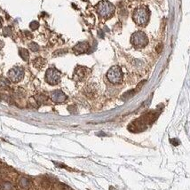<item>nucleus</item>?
<instances>
[{
  "instance_id": "1",
  "label": "nucleus",
  "mask_w": 190,
  "mask_h": 190,
  "mask_svg": "<svg viewBox=\"0 0 190 190\" xmlns=\"http://www.w3.org/2000/svg\"><path fill=\"white\" fill-rule=\"evenodd\" d=\"M96 8H97V12L99 13V15L104 19L110 18L115 13V6L107 0L101 1L97 5Z\"/></svg>"
},
{
  "instance_id": "2",
  "label": "nucleus",
  "mask_w": 190,
  "mask_h": 190,
  "mask_svg": "<svg viewBox=\"0 0 190 190\" xmlns=\"http://www.w3.org/2000/svg\"><path fill=\"white\" fill-rule=\"evenodd\" d=\"M133 20L136 24L145 26L149 20V10L146 6L138 7L133 13Z\"/></svg>"
},
{
  "instance_id": "3",
  "label": "nucleus",
  "mask_w": 190,
  "mask_h": 190,
  "mask_svg": "<svg viewBox=\"0 0 190 190\" xmlns=\"http://www.w3.org/2000/svg\"><path fill=\"white\" fill-rule=\"evenodd\" d=\"M131 42L133 45L134 47L136 48H143L148 45V38L145 33L141 31H137L135 32L131 38Z\"/></svg>"
},
{
  "instance_id": "4",
  "label": "nucleus",
  "mask_w": 190,
  "mask_h": 190,
  "mask_svg": "<svg viewBox=\"0 0 190 190\" xmlns=\"http://www.w3.org/2000/svg\"><path fill=\"white\" fill-rule=\"evenodd\" d=\"M107 77L110 83L119 84L122 82L123 79V72L118 66H114L108 71Z\"/></svg>"
},
{
  "instance_id": "5",
  "label": "nucleus",
  "mask_w": 190,
  "mask_h": 190,
  "mask_svg": "<svg viewBox=\"0 0 190 190\" xmlns=\"http://www.w3.org/2000/svg\"><path fill=\"white\" fill-rule=\"evenodd\" d=\"M45 81L52 85H55L61 81V73L55 68H49L45 73Z\"/></svg>"
},
{
  "instance_id": "6",
  "label": "nucleus",
  "mask_w": 190,
  "mask_h": 190,
  "mask_svg": "<svg viewBox=\"0 0 190 190\" xmlns=\"http://www.w3.org/2000/svg\"><path fill=\"white\" fill-rule=\"evenodd\" d=\"M24 75V71L22 68L20 67H15L12 68L9 72H8V77L11 81H13L14 83L19 82L22 79Z\"/></svg>"
},
{
  "instance_id": "7",
  "label": "nucleus",
  "mask_w": 190,
  "mask_h": 190,
  "mask_svg": "<svg viewBox=\"0 0 190 190\" xmlns=\"http://www.w3.org/2000/svg\"><path fill=\"white\" fill-rule=\"evenodd\" d=\"M50 97H51L52 101L56 102V103H62V102H64L67 100L66 94L61 90H56V91L52 92Z\"/></svg>"
},
{
  "instance_id": "8",
  "label": "nucleus",
  "mask_w": 190,
  "mask_h": 190,
  "mask_svg": "<svg viewBox=\"0 0 190 190\" xmlns=\"http://www.w3.org/2000/svg\"><path fill=\"white\" fill-rule=\"evenodd\" d=\"M89 49L88 43L86 42H82V43H78L76 46L73 48V51L76 54H81V53H85Z\"/></svg>"
},
{
  "instance_id": "9",
  "label": "nucleus",
  "mask_w": 190,
  "mask_h": 190,
  "mask_svg": "<svg viewBox=\"0 0 190 190\" xmlns=\"http://www.w3.org/2000/svg\"><path fill=\"white\" fill-rule=\"evenodd\" d=\"M85 76V68L83 67H77L74 73V79L76 81L82 80Z\"/></svg>"
},
{
  "instance_id": "10",
  "label": "nucleus",
  "mask_w": 190,
  "mask_h": 190,
  "mask_svg": "<svg viewBox=\"0 0 190 190\" xmlns=\"http://www.w3.org/2000/svg\"><path fill=\"white\" fill-rule=\"evenodd\" d=\"M19 185H20V188H21L27 190L28 189L29 187H30V181L27 178L22 177L20 178V179H19Z\"/></svg>"
},
{
  "instance_id": "11",
  "label": "nucleus",
  "mask_w": 190,
  "mask_h": 190,
  "mask_svg": "<svg viewBox=\"0 0 190 190\" xmlns=\"http://www.w3.org/2000/svg\"><path fill=\"white\" fill-rule=\"evenodd\" d=\"M0 188H1V190H14L13 184L8 182V181L2 182L0 184Z\"/></svg>"
},
{
  "instance_id": "12",
  "label": "nucleus",
  "mask_w": 190,
  "mask_h": 190,
  "mask_svg": "<svg viewBox=\"0 0 190 190\" xmlns=\"http://www.w3.org/2000/svg\"><path fill=\"white\" fill-rule=\"evenodd\" d=\"M45 61L43 58H38L34 61V66L38 68H41L45 66Z\"/></svg>"
},
{
  "instance_id": "13",
  "label": "nucleus",
  "mask_w": 190,
  "mask_h": 190,
  "mask_svg": "<svg viewBox=\"0 0 190 190\" xmlns=\"http://www.w3.org/2000/svg\"><path fill=\"white\" fill-rule=\"evenodd\" d=\"M135 90H132V91H129V92H125L123 96H122V99L124 100V101H126L128 99H130V98H132L134 94H135Z\"/></svg>"
},
{
  "instance_id": "14",
  "label": "nucleus",
  "mask_w": 190,
  "mask_h": 190,
  "mask_svg": "<svg viewBox=\"0 0 190 190\" xmlns=\"http://www.w3.org/2000/svg\"><path fill=\"white\" fill-rule=\"evenodd\" d=\"M20 55H21V57H22L25 62H27V61L28 60L29 54H28V50H26V49H20Z\"/></svg>"
},
{
  "instance_id": "15",
  "label": "nucleus",
  "mask_w": 190,
  "mask_h": 190,
  "mask_svg": "<svg viewBox=\"0 0 190 190\" xmlns=\"http://www.w3.org/2000/svg\"><path fill=\"white\" fill-rule=\"evenodd\" d=\"M28 47L30 50H32L33 52H38L39 50V45L38 44H36L35 42H31L29 45H28Z\"/></svg>"
},
{
  "instance_id": "16",
  "label": "nucleus",
  "mask_w": 190,
  "mask_h": 190,
  "mask_svg": "<svg viewBox=\"0 0 190 190\" xmlns=\"http://www.w3.org/2000/svg\"><path fill=\"white\" fill-rule=\"evenodd\" d=\"M29 27H30V28H31L32 30H35V29L38 28V27H39V23H38V22L34 21V22H32L30 23Z\"/></svg>"
},
{
  "instance_id": "17",
  "label": "nucleus",
  "mask_w": 190,
  "mask_h": 190,
  "mask_svg": "<svg viewBox=\"0 0 190 190\" xmlns=\"http://www.w3.org/2000/svg\"><path fill=\"white\" fill-rule=\"evenodd\" d=\"M37 101L39 103H44L46 101V97L45 95H38V97H37Z\"/></svg>"
},
{
  "instance_id": "18",
  "label": "nucleus",
  "mask_w": 190,
  "mask_h": 190,
  "mask_svg": "<svg viewBox=\"0 0 190 190\" xmlns=\"http://www.w3.org/2000/svg\"><path fill=\"white\" fill-rule=\"evenodd\" d=\"M5 35H10V28H5Z\"/></svg>"
}]
</instances>
